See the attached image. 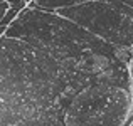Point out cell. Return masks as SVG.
I'll list each match as a JSON object with an SVG mask.
<instances>
[{
	"label": "cell",
	"mask_w": 133,
	"mask_h": 126,
	"mask_svg": "<svg viewBox=\"0 0 133 126\" xmlns=\"http://www.w3.org/2000/svg\"><path fill=\"white\" fill-rule=\"evenodd\" d=\"M3 37L19 39L45 51L59 66L72 93L91 86L130 89L127 64L118 49L54 12L25 7L12 20Z\"/></svg>",
	"instance_id": "6da1fadb"
},
{
	"label": "cell",
	"mask_w": 133,
	"mask_h": 126,
	"mask_svg": "<svg viewBox=\"0 0 133 126\" xmlns=\"http://www.w3.org/2000/svg\"><path fill=\"white\" fill-rule=\"evenodd\" d=\"M74 94L45 51L0 39V126H64Z\"/></svg>",
	"instance_id": "7a4b0ae2"
},
{
	"label": "cell",
	"mask_w": 133,
	"mask_h": 126,
	"mask_svg": "<svg viewBox=\"0 0 133 126\" xmlns=\"http://www.w3.org/2000/svg\"><path fill=\"white\" fill-rule=\"evenodd\" d=\"M54 13L74 22L113 47L133 51V9L116 0H89Z\"/></svg>",
	"instance_id": "3957f363"
},
{
	"label": "cell",
	"mask_w": 133,
	"mask_h": 126,
	"mask_svg": "<svg viewBox=\"0 0 133 126\" xmlns=\"http://www.w3.org/2000/svg\"><path fill=\"white\" fill-rule=\"evenodd\" d=\"M131 108V89L91 86L71 97L64 126H123Z\"/></svg>",
	"instance_id": "277c9868"
},
{
	"label": "cell",
	"mask_w": 133,
	"mask_h": 126,
	"mask_svg": "<svg viewBox=\"0 0 133 126\" xmlns=\"http://www.w3.org/2000/svg\"><path fill=\"white\" fill-rule=\"evenodd\" d=\"M86 2H89V0H34L27 7L39 9V10H44V12H57V10L71 9V7L81 5V3H86Z\"/></svg>",
	"instance_id": "5b68a950"
},
{
	"label": "cell",
	"mask_w": 133,
	"mask_h": 126,
	"mask_svg": "<svg viewBox=\"0 0 133 126\" xmlns=\"http://www.w3.org/2000/svg\"><path fill=\"white\" fill-rule=\"evenodd\" d=\"M9 3V7H27V3L24 0H5Z\"/></svg>",
	"instance_id": "8992f818"
},
{
	"label": "cell",
	"mask_w": 133,
	"mask_h": 126,
	"mask_svg": "<svg viewBox=\"0 0 133 126\" xmlns=\"http://www.w3.org/2000/svg\"><path fill=\"white\" fill-rule=\"evenodd\" d=\"M9 9H10V7H9V3H7V2H0V20L5 17V13L9 12Z\"/></svg>",
	"instance_id": "52a82bcc"
},
{
	"label": "cell",
	"mask_w": 133,
	"mask_h": 126,
	"mask_svg": "<svg viewBox=\"0 0 133 126\" xmlns=\"http://www.w3.org/2000/svg\"><path fill=\"white\" fill-rule=\"evenodd\" d=\"M127 71H128V78H130V82L133 84V57H131V61L128 62V66H127Z\"/></svg>",
	"instance_id": "ba28073f"
},
{
	"label": "cell",
	"mask_w": 133,
	"mask_h": 126,
	"mask_svg": "<svg viewBox=\"0 0 133 126\" xmlns=\"http://www.w3.org/2000/svg\"><path fill=\"white\" fill-rule=\"evenodd\" d=\"M116 2H120V3H123V5H127V7H130V9H133V0H116Z\"/></svg>",
	"instance_id": "9c48e42d"
},
{
	"label": "cell",
	"mask_w": 133,
	"mask_h": 126,
	"mask_svg": "<svg viewBox=\"0 0 133 126\" xmlns=\"http://www.w3.org/2000/svg\"><path fill=\"white\" fill-rule=\"evenodd\" d=\"M24 2H25L27 5H29V3H30V2H34V0H24Z\"/></svg>",
	"instance_id": "30bf717a"
},
{
	"label": "cell",
	"mask_w": 133,
	"mask_h": 126,
	"mask_svg": "<svg viewBox=\"0 0 133 126\" xmlns=\"http://www.w3.org/2000/svg\"><path fill=\"white\" fill-rule=\"evenodd\" d=\"M130 126H133V123H131V124H130Z\"/></svg>",
	"instance_id": "8fae6325"
}]
</instances>
